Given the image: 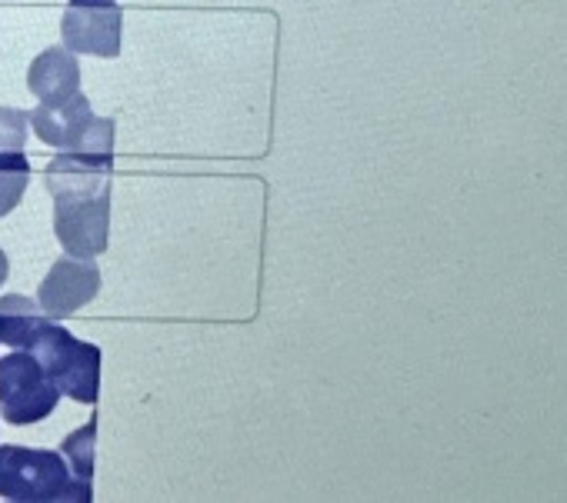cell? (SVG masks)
Segmentation results:
<instances>
[{"label": "cell", "instance_id": "1", "mask_svg": "<svg viewBox=\"0 0 567 503\" xmlns=\"http://www.w3.org/2000/svg\"><path fill=\"white\" fill-rule=\"evenodd\" d=\"M111 174L114 154L58 150L44 170L54 193V233L71 258H101L111 233Z\"/></svg>", "mask_w": 567, "mask_h": 503}, {"label": "cell", "instance_id": "2", "mask_svg": "<svg viewBox=\"0 0 567 503\" xmlns=\"http://www.w3.org/2000/svg\"><path fill=\"white\" fill-rule=\"evenodd\" d=\"M0 496L21 503H58V500H94L91 480L71 473L64 453L41 447H0Z\"/></svg>", "mask_w": 567, "mask_h": 503}, {"label": "cell", "instance_id": "3", "mask_svg": "<svg viewBox=\"0 0 567 503\" xmlns=\"http://www.w3.org/2000/svg\"><path fill=\"white\" fill-rule=\"evenodd\" d=\"M31 354L41 360L61 397L78 404H97L101 397V347L74 337L61 321H48L31 344Z\"/></svg>", "mask_w": 567, "mask_h": 503}, {"label": "cell", "instance_id": "4", "mask_svg": "<svg viewBox=\"0 0 567 503\" xmlns=\"http://www.w3.org/2000/svg\"><path fill=\"white\" fill-rule=\"evenodd\" d=\"M61 390L31 350L0 357V417L11 427L41 423L58 410Z\"/></svg>", "mask_w": 567, "mask_h": 503}, {"label": "cell", "instance_id": "5", "mask_svg": "<svg viewBox=\"0 0 567 503\" xmlns=\"http://www.w3.org/2000/svg\"><path fill=\"white\" fill-rule=\"evenodd\" d=\"M101 294V271L91 258H58V264L48 271L41 291H38V307L51 321H64L84 304H91Z\"/></svg>", "mask_w": 567, "mask_h": 503}, {"label": "cell", "instance_id": "6", "mask_svg": "<svg viewBox=\"0 0 567 503\" xmlns=\"http://www.w3.org/2000/svg\"><path fill=\"white\" fill-rule=\"evenodd\" d=\"M121 31H124V14L117 4H107V8L71 4L68 14L61 18V41L74 54L117 57L121 54Z\"/></svg>", "mask_w": 567, "mask_h": 503}, {"label": "cell", "instance_id": "7", "mask_svg": "<svg viewBox=\"0 0 567 503\" xmlns=\"http://www.w3.org/2000/svg\"><path fill=\"white\" fill-rule=\"evenodd\" d=\"M94 117L97 114L91 111V101L84 97V91H78L74 97H68L61 104H38L31 111V127L48 147L71 150L84 140Z\"/></svg>", "mask_w": 567, "mask_h": 503}, {"label": "cell", "instance_id": "8", "mask_svg": "<svg viewBox=\"0 0 567 503\" xmlns=\"http://www.w3.org/2000/svg\"><path fill=\"white\" fill-rule=\"evenodd\" d=\"M28 87L38 97V104H61L81 91V64L78 54L68 48H48L31 61Z\"/></svg>", "mask_w": 567, "mask_h": 503}, {"label": "cell", "instance_id": "9", "mask_svg": "<svg viewBox=\"0 0 567 503\" xmlns=\"http://www.w3.org/2000/svg\"><path fill=\"white\" fill-rule=\"evenodd\" d=\"M48 321L51 317L38 307V301L24 294L0 297V357L14 350H31Z\"/></svg>", "mask_w": 567, "mask_h": 503}, {"label": "cell", "instance_id": "10", "mask_svg": "<svg viewBox=\"0 0 567 503\" xmlns=\"http://www.w3.org/2000/svg\"><path fill=\"white\" fill-rule=\"evenodd\" d=\"M31 184V160L24 150H0V217H8Z\"/></svg>", "mask_w": 567, "mask_h": 503}, {"label": "cell", "instance_id": "11", "mask_svg": "<svg viewBox=\"0 0 567 503\" xmlns=\"http://www.w3.org/2000/svg\"><path fill=\"white\" fill-rule=\"evenodd\" d=\"M94 443H97V417H91L81 430L64 437V443H61V453H64L71 473L81 480L94 476Z\"/></svg>", "mask_w": 567, "mask_h": 503}, {"label": "cell", "instance_id": "12", "mask_svg": "<svg viewBox=\"0 0 567 503\" xmlns=\"http://www.w3.org/2000/svg\"><path fill=\"white\" fill-rule=\"evenodd\" d=\"M31 114L18 107H0V150H24Z\"/></svg>", "mask_w": 567, "mask_h": 503}, {"label": "cell", "instance_id": "13", "mask_svg": "<svg viewBox=\"0 0 567 503\" xmlns=\"http://www.w3.org/2000/svg\"><path fill=\"white\" fill-rule=\"evenodd\" d=\"M8 274H11V261H8V254H4V247H0V284L8 281Z\"/></svg>", "mask_w": 567, "mask_h": 503}, {"label": "cell", "instance_id": "14", "mask_svg": "<svg viewBox=\"0 0 567 503\" xmlns=\"http://www.w3.org/2000/svg\"><path fill=\"white\" fill-rule=\"evenodd\" d=\"M71 4H81V8H107V4H117V0H71Z\"/></svg>", "mask_w": 567, "mask_h": 503}]
</instances>
